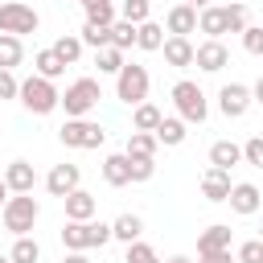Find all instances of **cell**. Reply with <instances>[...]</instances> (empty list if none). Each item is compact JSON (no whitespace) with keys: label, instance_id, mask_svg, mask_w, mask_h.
<instances>
[{"label":"cell","instance_id":"1f68e13d","mask_svg":"<svg viewBox=\"0 0 263 263\" xmlns=\"http://www.w3.org/2000/svg\"><path fill=\"white\" fill-rule=\"evenodd\" d=\"M95 66H99V74H119L123 70V53L115 45H103V49H95Z\"/></svg>","mask_w":263,"mask_h":263},{"label":"cell","instance_id":"681fc988","mask_svg":"<svg viewBox=\"0 0 263 263\" xmlns=\"http://www.w3.org/2000/svg\"><path fill=\"white\" fill-rule=\"evenodd\" d=\"M0 263H8V255H0Z\"/></svg>","mask_w":263,"mask_h":263},{"label":"cell","instance_id":"c3c4849f","mask_svg":"<svg viewBox=\"0 0 263 263\" xmlns=\"http://www.w3.org/2000/svg\"><path fill=\"white\" fill-rule=\"evenodd\" d=\"M164 263H193L189 255H173V259H164Z\"/></svg>","mask_w":263,"mask_h":263},{"label":"cell","instance_id":"74e56055","mask_svg":"<svg viewBox=\"0 0 263 263\" xmlns=\"http://www.w3.org/2000/svg\"><path fill=\"white\" fill-rule=\"evenodd\" d=\"M226 29H230V33H242V29H247V4H238V0L226 4Z\"/></svg>","mask_w":263,"mask_h":263},{"label":"cell","instance_id":"836d02e7","mask_svg":"<svg viewBox=\"0 0 263 263\" xmlns=\"http://www.w3.org/2000/svg\"><path fill=\"white\" fill-rule=\"evenodd\" d=\"M148 12H152L148 0H123V4H119V21H127V25H144Z\"/></svg>","mask_w":263,"mask_h":263},{"label":"cell","instance_id":"816d5d0a","mask_svg":"<svg viewBox=\"0 0 263 263\" xmlns=\"http://www.w3.org/2000/svg\"><path fill=\"white\" fill-rule=\"evenodd\" d=\"M78 4H86V0H78Z\"/></svg>","mask_w":263,"mask_h":263},{"label":"cell","instance_id":"7bdbcfd3","mask_svg":"<svg viewBox=\"0 0 263 263\" xmlns=\"http://www.w3.org/2000/svg\"><path fill=\"white\" fill-rule=\"evenodd\" d=\"M197 263H234V259H230V251H201Z\"/></svg>","mask_w":263,"mask_h":263},{"label":"cell","instance_id":"4fadbf2b","mask_svg":"<svg viewBox=\"0 0 263 263\" xmlns=\"http://www.w3.org/2000/svg\"><path fill=\"white\" fill-rule=\"evenodd\" d=\"M62 201H66V222H90V218H95V210H99L95 193H86L82 185H78L74 193H66Z\"/></svg>","mask_w":263,"mask_h":263},{"label":"cell","instance_id":"f546056e","mask_svg":"<svg viewBox=\"0 0 263 263\" xmlns=\"http://www.w3.org/2000/svg\"><path fill=\"white\" fill-rule=\"evenodd\" d=\"M41 259V247H37V238H29V234H21L16 242H12V251H8V263H37Z\"/></svg>","mask_w":263,"mask_h":263},{"label":"cell","instance_id":"f1b7e54d","mask_svg":"<svg viewBox=\"0 0 263 263\" xmlns=\"http://www.w3.org/2000/svg\"><path fill=\"white\" fill-rule=\"evenodd\" d=\"M156 136L152 132H132L127 136V156H148V160H156Z\"/></svg>","mask_w":263,"mask_h":263},{"label":"cell","instance_id":"f6af8a7d","mask_svg":"<svg viewBox=\"0 0 263 263\" xmlns=\"http://www.w3.org/2000/svg\"><path fill=\"white\" fill-rule=\"evenodd\" d=\"M251 99H255V103H263V74H259V82L251 86Z\"/></svg>","mask_w":263,"mask_h":263},{"label":"cell","instance_id":"d6986e66","mask_svg":"<svg viewBox=\"0 0 263 263\" xmlns=\"http://www.w3.org/2000/svg\"><path fill=\"white\" fill-rule=\"evenodd\" d=\"M103 181H107L111 189H123V185H132V168H127V152H111V156L103 160Z\"/></svg>","mask_w":263,"mask_h":263},{"label":"cell","instance_id":"f35d334b","mask_svg":"<svg viewBox=\"0 0 263 263\" xmlns=\"http://www.w3.org/2000/svg\"><path fill=\"white\" fill-rule=\"evenodd\" d=\"M242 160H247L251 168H263V136H251V140L242 144Z\"/></svg>","mask_w":263,"mask_h":263},{"label":"cell","instance_id":"44dd1931","mask_svg":"<svg viewBox=\"0 0 263 263\" xmlns=\"http://www.w3.org/2000/svg\"><path fill=\"white\" fill-rule=\"evenodd\" d=\"M152 136H156V144H164V148H177V144H185V136H189V132H185V119H177V115H164V119L156 123V132H152Z\"/></svg>","mask_w":263,"mask_h":263},{"label":"cell","instance_id":"6da1fadb","mask_svg":"<svg viewBox=\"0 0 263 263\" xmlns=\"http://www.w3.org/2000/svg\"><path fill=\"white\" fill-rule=\"evenodd\" d=\"M0 218H4V230L21 238V234H29V230L37 226L41 205H37V197H33V193H12V197L4 201V210H0Z\"/></svg>","mask_w":263,"mask_h":263},{"label":"cell","instance_id":"bcb514c9","mask_svg":"<svg viewBox=\"0 0 263 263\" xmlns=\"http://www.w3.org/2000/svg\"><path fill=\"white\" fill-rule=\"evenodd\" d=\"M181 4H189V8H197V12H201V8L210 4V0H181Z\"/></svg>","mask_w":263,"mask_h":263},{"label":"cell","instance_id":"d4e9b609","mask_svg":"<svg viewBox=\"0 0 263 263\" xmlns=\"http://www.w3.org/2000/svg\"><path fill=\"white\" fill-rule=\"evenodd\" d=\"M164 119V111L156 103H140L132 107V132H156V123Z\"/></svg>","mask_w":263,"mask_h":263},{"label":"cell","instance_id":"ffe728a7","mask_svg":"<svg viewBox=\"0 0 263 263\" xmlns=\"http://www.w3.org/2000/svg\"><path fill=\"white\" fill-rule=\"evenodd\" d=\"M210 164L230 173L234 164H242V144H234V140H218V144H210Z\"/></svg>","mask_w":263,"mask_h":263},{"label":"cell","instance_id":"f5cc1de1","mask_svg":"<svg viewBox=\"0 0 263 263\" xmlns=\"http://www.w3.org/2000/svg\"><path fill=\"white\" fill-rule=\"evenodd\" d=\"M238 4H242V0H238Z\"/></svg>","mask_w":263,"mask_h":263},{"label":"cell","instance_id":"5bb4252c","mask_svg":"<svg viewBox=\"0 0 263 263\" xmlns=\"http://www.w3.org/2000/svg\"><path fill=\"white\" fill-rule=\"evenodd\" d=\"M164 29H168V37H189V33H197V8L173 4L168 16H164Z\"/></svg>","mask_w":263,"mask_h":263},{"label":"cell","instance_id":"7dc6e473","mask_svg":"<svg viewBox=\"0 0 263 263\" xmlns=\"http://www.w3.org/2000/svg\"><path fill=\"white\" fill-rule=\"evenodd\" d=\"M4 201H8V185H4V177H0V210H4Z\"/></svg>","mask_w":263,"mask_h":263},{"label":"cell","instance_id":"ee69618b","mask_svg":"<svg viewBox=\"0 0 263 263\" xmlns=\"http://www.w3.org/2000/svg\"><path fill=\"white\" fill-rule=\"evenodd\" d=\"M62 263H90V259H86V251H66Z\"/></svg>","mask_w":263,"mask_h":263},{"label":"cell","instance_id":"603a6c76","mask_svg":"<svg viewBox=\"0 0 263 263\" xmlns=\"http://www.w3.org/2000/svg\"><path fill=\"white\" fill-rule=\"evenodd\" d=\"M140 234H144V218L140 214H119L111 222V238H119V242H136Z\"/></svg>","mask_w":263,"mask_h":263},{"label":"cell","instance_id":"b9f144b4","mask_svg":"<svg viewBox=\"0 0 263 263\" xmlns=\"http://www.w3.org/2000/svg\"><path fill=\"white\" fill-rule=\"evenodd\" d=\"M16 95H21L16 74H12V70H0V99H16Z\"/></svg>","mask_w":263,"mask_h":263},{"label":"cell","instance_id":"3957f363","mask_svg":"<svg viewBox=\"0 0 263 263\" xmlns=\"http://www.w3.org/2000/svg\"><path fill=\"white\" fill-rule=\"evenodd\" d=\"M111 242V222H66L62 226V247L66 251H90Z\"/></svg>","mask_w":263,"mask_h":263},{"label":"cell","instance_id":"52a82bcc","mask_svg":"<svg viewBox=\"0 0 263 263\" xmlns=\"http://www.w3.org/2000/svg\"><path fill=\"white\" fill-rule=\"evenodd\" d=\"M41 16L33 4H21V0H4L0 4V33L8 37H25V33H37Z\"/></svg>","mask_w":263,"mask_h":263},{"label":"cell","instance_id":"30bf717a","mask_svg":"<svg viewBox=\"0 0 263 263\" xmlns=\"http://www.w3.org/2000/svg\"><path fill=\"white\" fill-rule=\"evenodd\" d=\"M193 66L205 70V74H218L222 66H230V49H226L222 41H201V45L193 49Z\"/></svg>","mask_w":263,"mask_h":263},{"label":"cell","instance_id":"484cf974","mask_svg":"<svg viewBox=\"0 0 263 263\" xmlns=\"http://www.w3.org/2000/svg\"><path fill=\"white\" fill-rule=\"evenodd\" d=\"M136 45H140V49H148V53H156V49L164 45V25H156V21L136 25Z\"/></svg>","mask_w":263,"mask_h":263},{"label":"cell","instance_id":"f907efd6","mask_svg":"<svg viewBox=\"0 0 263 263\" xmlns=\"http://www.w3.org/2000/svg\"><path fill=\"white\" fill-rule=\"evenodd\" d=\"M259 230H263V226H259ZM259 242H263V234H259Z\"/></svg>","mask_w":263,"mask_h":263},{"label":"cell","instance_id":"cb8c5ba5","mask_svg":"<svg viewBox=\"0 0 263 263\" xmlns=\"http://www.w3.org/2000/svg\"><path fill=\"white\" fill-rule=\"evenodd\" d=\"M82 8H86V25H107V29H111V25L119 21L115 0H86Z\"/></svg>","mask_w":263,"mask_h":263},{"label":"cell","instance_id":"e575fe53","mask_svg":"<svg viewBox=\"0 0 263 263\" xmlns=\"http://www.w3.org/2000/svg\"><path fill=\"white\" fill-rule=\"evenodd\" d=\"M111 45L123 53V49H132L136 45V25H127V21H115L111 25Z\"/></svg>","mask_w":263,"mask_h":263},{"label":"cell","instance_id":"83f0119b","mask_svg":"<svg viewBox=\"0 0 263 263\" xmlns=\"http://www.w3.org/2000/svg\"><path fill=\"white\" fill-rule=\"evenodd\" d=\"M21 62H25V45H21V37L0 33V70H16Z\"/></svg>","mask_w":263,"mask_h":263},{"label":"cell","instance_id":"ba28073f","mask_svg":"<svg viewBox=\"0 0 263 263\" xmlns=\"http://www.w3.org/2000/svg\"><path fill=\"white\" fill-rule=\"evenodd\" d=\"M58 140L66 144V148H99L103 140H107V132H103V123H95V119H66L62 127H58Z\"/></svg>","mask_w":263,"mask_h":263},{"label":"cell","instance_id":"4316f807","mask_svg":"<svg viewBox=\"0 0 263 263\" xmlns=\"http://www.w3.org/2000/svg\"><path fill=\"white\" fill-rule=\"evenodd\" d=\"M33 70H37L41 78H49V82H53V78H62V74H66V62H62L53 49H37V58H33Z\"/></svg>","mask_w":263,"mask_h":263},{"label":"cell","instance_id":"2e32d148","mask_svg":"<svg viewBox=\"0 0 263 263\" xmlns=\"http://www.w3.org/2000/svg\"><path fill=\"white\" fill-rule=\"evenodd\" d=\"M193 41L189 37H164V45H160V53H164V62L173 66V70H185V66H193Z\"/></svg>","mask_w":263,"mask_h":263},{"label":"cell","instance_id":"8d00e7d4","mask_svg":"<svg viewBox=\"0 0 263 263\" xmlns=\"http://www.w3.org/2000/svg\"><path fill=\"white\" fill-rule=\"evenodd\" d=\"M127 168H132V181H152L156 160H148V156H127Z\"/></svg>","mask_w":263,"mask_h":263},{"label":"cell","instance_id":"60d3db41","mask_svg":"<svg viewBox=\"0 0 263 263\" xmlns=\"http://www.w3.org/2000/svg\"><path fill=\"white\" fill-rule=\"evenodd\" d=\"M242 49L247 53H263V25H247L242 29Z\"/></svg>","mask_w":263,"mask_h":263},{"label":"cell","instance_id":"7402d4cb","mask_svg":"<svg viewBox=\"0 0 263 263\" xmlns=\"http://www.w3.org/2000/svg\"><path fill=\"white\" fill-rule=\"evenodd\" d=\"M201 251H230V226H226V222L205 226L201 238H197V255H201Z\"/></svg>","mask_w":263,"mask_h":263},{"label":"cell","instance_id":"d6a6232c","mask_svg":"<svg viewBox=\"0 0 263 263\" xmlns=\"http://www.w3.org/2000/svg\"><path fill=\"white\" fill-rule=\"evenodd\" d=\"M78 41H82V49H86V45H90V49H103V45H111V29H107V25H82Z\"/></svg>","mask_w":263,"mask_h":263},{"label":"cell","instance_id":"7c38bea8","mask_svg":"<svg viewBox=\"0 0 263 263\" xmlns=\"http://www.w3.org/2000/svg\"><path fill=\"white\" fill-rule=\"evenodd\" d=\"M78 181H82V168H78V164H53L49 177H45V189H49L53 197H66V193L78 189Z\"/></svg>","mask_w":263,"mask_h":263},{"label":"cell","instance_id":"ac0fdd59","mask_svg":"<svg viewBox=\"0 0 263 263\" xmlns=\"http://www.w3.org/2000/svg\"><path fill=\"white\" fill-rule=\"evenodd\" d=\"M230 185H234V181H230L226 168H214V164H210V168L201 173V193H205V201H226V197H230Z\"/></svg>","mask_w":263,"mask_h":263},{"label":"cell","instance_id":"8fae6325","mask_svg":"<svg viewBox=\"0 0 263 263\" xmlns=\"http://www.w3.org/2000/svg\"><path fill=\"white\" fill-rule=\"evenodd\" d=\"M230 210L234 214H242V218H251V214H259V205H263V193H259V185H251V181H238V185H230Z\"/></svg>","mask_w":263,"mask_h":263},{"label":"cell","instance_id":"9c48e42d","mask_svg":"<svg viewBox=\"0 0 263 263\" xmlns=\"http://www.w3.org/2000/svg\"><path fill=\"white\" fill-rule=\"evenodd\" d=\"M251 86H242V82H226L222 90H218V111L226 115V119H242L247 111H251Z\"/></svg>","mask_w":263,"mask_h":263},{"label":"cell","instance_id":"ab89813d","mask_svg":"<svg viewBox=\"0 0 263 263\" xmlns=\"http://www.w3.org/2000/svg\"><path fill=\"white\" fill-rule=\"evenodd\" d=\"M234 263H263V242H259V238H247V242L238 247Z\"/></svg>","mask_w":263,"mask_h":263},{"label":"cell","instance_id":"e0dca14e","mask_svg":"<svg viewBox=\"0 0 263 263\" xmlns=\"http://www.w3.org/2000/svg\"><path fill=\"white\" fill-rule=\"evenodd\" d=\"M4 185H8V193H33V185H37L33 164H29V160H12V164L4 168Z\"/></svg>","mask_w":263,"mask_h":263},{"label":"cell","instance_id":"4dcf8cb0","mask_svg":"<svg viewBox=\"0 0 263 263\" xmlns=\"http://www.w3.org/2000/svg\"><path fill=\"white\" fill-rule=\"evenodd\" d=\"M49 49H53V53H58L66 66H74V62L82 58V41H78V33H66V37H58Z\"/></svg>","mask_w":263,"mask_h":263},{"label":"cell","instance_id":"7a4b0ae2","mask_svg":"<svg viewBox=\"0 0 263 263\" xmlns=\"http://www.w3.org/2000/svg\"><path fill=\"white\" fill-rule=\"evenodd\" d=\"M16 99H21V103H25V111H33V115H49V111H58V107H62V95H58V86H53L49 78H41V74L25 78Z\"/></svg>","mask_w":263,"mask_h":263},{"label":"cell","instance_id":"8992f818","mask_svg":"<svg viewBox=\"0 0 263 263\" xmlns=\"http://www.w3.org/2000/svg\"><path fill=\"white\" fill-rule=\"evenodd\" d=\"M173 107H177V119H185V123H205V115H210L205 90L197 82H189V78H181L173 86Z\"/></svg>","mask_w":263,"mask_h":263},{"label":"cell","instance_id":"277c9868","mask_svg":"<svg viewBox=\"0 0 263 263\" xmlns=\"http://www.w3.org/2000/svg\"><path fill=\"white\" fill-rule=\"evenodd\" d=\"M148 86H152V78H148V70L136 66V62H123V70L115 74V99L127 103V107L148 103Z\"/></svg>","mask_w":263,"mask_h":263},{"label":"cell","instance_id":"9a60e30c","mask_svg":"<svg viewBox=\"0 0 263 263\" xmlns=\"http://www.w3.org/2000/svg\"><path fill=\"white\" fill-rule=\"evenodd\" d=\"M197 29H201L210 41H222V33H230V29H226V4H205V8L197 12Z\"/></svg>","mask_w":263,"mask_h":263},{"label":"cell","instance_id":"5b68a950","mask_svg":"<svg viewBox=\"0 0 263 263\" xmlns=\"http://www.w3.org/2000/svg\"><path fill=\"white\" fill-rule=\"evenodd\" d=\"M103 99L99 90V78H74L62 95V107H66V119H86L95 111V103Z\"/></svg>","mask_w":263,"mask_h":263},{"label":"cell","instance_id":"d590c367","mask_svg":"<svg viewBox=\"0 0 263 263\" xmlns=\"http://www.w3.org/2000/svg\"><path fill=\"white\" fill-rule=\"evenodd\" d=\"M123 263H160V255L148 247V242H127V255H123Z\"/></svg>","mask_w":263,"mask_h":263}]
</instances>
